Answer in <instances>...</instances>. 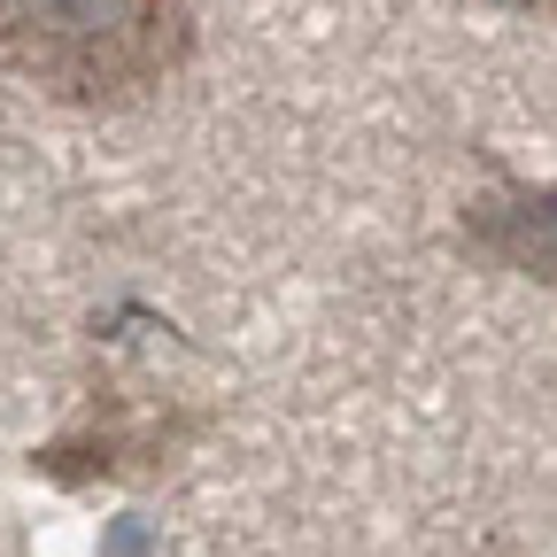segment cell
<instances>
[{
  "label": "cell",
  "mask_w": 557,
  "mask_h": 557,
  "mask_svg": "<svg viewBox=\"0 0 557 557\" xmlns=\"http://www.w3.org/2000/svg\"><path fill=\"white\" fill-rule=\"evenodd\" d=\"M194 0H0V62L62 109H139L194 62Z\"/></svg>",
  "instance_id": "cell-1"
},
{
  "label": "cell",
  "mask_w": 557,
  "mask_h": 557,
  "mask_svg": "<svg viewBox=\"0 0 557 557\" xmlns=\"http://www.w3.org/2000/svg\"><path fill=\"white\" fill-rule=\"evenodd\" d=\"M209 426L201 410H178L171 395H116L101 387L86 403V418L70 434H54L47 449H32V472L62 480V487H86V480H132V472H163L194 434Z\"/></svg>",
  "instance_id": "cell-2"
},
{
  "label": "cell",
  "mask_w": 557,
  "mask_h": 557,
  "mask_svg": "<svg viewBox=\"0 0 557 557\" xmlns=\"http://www.w3.org/2000/svg\"><path fill=\"white\" fill-rule=\"evenodd\" d=\"M457 240L480 256V263H504L519 278L557 295V178H511L496 171V194H472L465 218H457Z\"/></svg>",
  "instance_id": "cell-3"
}]
</instances>
